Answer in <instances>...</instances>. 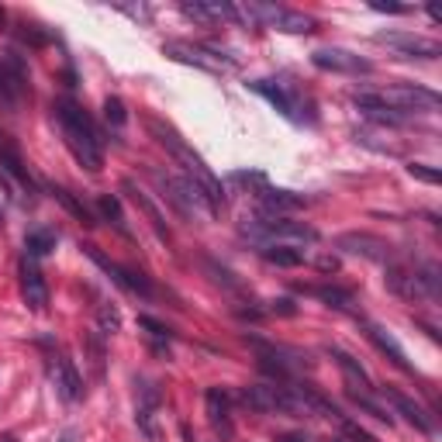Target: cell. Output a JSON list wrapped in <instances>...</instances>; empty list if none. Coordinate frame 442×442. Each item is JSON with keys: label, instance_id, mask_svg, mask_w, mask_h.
I'll list each match as a JSON object with an SVG mask.
<instances>
[{"label": "cell", "instance_id": "obj_1", "mask_svg": "<svg viewBox=\"0 0 442 442\" xmlns=\"http://www.w3.org/2000/svg\"><path fill=\"white\" fill-rule=\"evenodd\" d=\"M53 111H55V121L62 128V138H66L73 159H77L83 170L101 173V166H104V145H101V131L87 118V111L77 107L73 101H66V97L55 101Z\"/></svg>", "mask_w": 442, "mask_h": 442}, {"label": "cell", "instance_id": "obj_2", "mask_svg": "<svg viewBox=\"0 0 442 442\" xmlns=\"http://www.w3.org/2000/svg\"><path fill=\"white\" fill-rule=\"evenodd\" d=\"M145 128H149V135L156 138V142L162 145V149H166V153H170V156L180 162L183 173H187L190 180H194L197 187H201V190H204V194H208V201H211V208H214V214L225 208V187H221V180H218V177H214V173L208 170V162L197 156V153H194V149L183 142L180 135L170 128V125H162L159 118H149V121H145Z\"/></svg>", "mask_w": 442, "mask_h": 442}, {"label": "cell", "instance_id": "obj_3", "mask_svg": "<svg viewBox=\"0 0 442 442\" xmlns=\"http://www.w3.org/2000/svg\"><path fill=\"white\" fill-rule=\"evenodd\" d=\"M242 238L256 242L260 249L266 245H311L318 242V232L304 221H287V218H277V214H260V218H245L238 225Z\"/></svg>", "mask_w": 442, "mask_h": 442}, {"label": "cell", "instance_id": "obj_4", "mask_svg": "<svg viewBox=\"0 0 442 442\" xmlns=\"http://www.w3.org/2000/svg\"><path fill=\"white\" fill-rule=\"evenodd\" d=\"M149 177H153V183L159 187V197L170 201V204L177 208V214H183V218H201V214L211 218V214H214L208 194L190 180V177H170V173H159L153 166H149Z\"/></svg>", "mask_w": 442, "mask_h": 442}, {"label": "cell", "instance_id": "obj_5", "mask_svg": "<svg viewBox=\"0 0 442 442\" xmlns=\"http://www.w3.org/2000/svg\"><path fill=\"white\" fill-rule=\"evenodd\" d=\"M242 7H245L249 25L260 21V25L280 28V31H290V35H308V31H314L311 14L290 11V7H280V4H242Z\"/></svg>", "mask_w": 442, "mask_h": 442}, {"label": "cell", "instance_id": "obj_6", "mask_svg": "<svg viewBox=\"0 0 442 442\" xmlns=\"http://www.w3.org/2000/svg\"><path fill=\"white\" fill-rule=\"evenodd\" d=\"M380 101L390 107V111H401L404 118H411L415 111H439V94L436 90H425V87H415V83H397L380 94Z\"/></svg>", "mask_w": 442, "mask_h": 442}, {"label": "cell", "instance_id": "obj_7", "mask_svg": "<svg viewBox=\"0 0 442 442\" xmlns=\"http://www.w3.org/2000/svg\"><path fill=\"white\" fill-rule=\"evenodd\" d=\"M380 45H390L397 55L404 59H439L442 45L432 42V38H421V35H411V31H380L377 35Z\"/></svg>", "mask_w": 442, "mask_h": 442}, {"label": "cell", "instance_id": "obj_8", "mask_svg": "<svg viewBox=\"0 0 442 442\" xmlns=\"http://www.w3.org/2000/svg\"><path fill=\"white\" fill-rule=\"evenodd\" d=\"M166 55H173L177 62H190L197 70H238L232 55L218 53V49H204V45H187V42H170Z\"/></svg>", "mask_w": 442, "mask_h": 442}, {"label": "cell", "instance_id": "obj_9", "mask_svg": "<svg viewBox=\"0 0 442 442\" xmlns=\"http://www.w3.org/2000/svg\"><path fill=\"white\" fill-rule=\"evenodd\" d=\"M311 62L325 73H349V77H360V73H373V62L363 55L349 53V49H318L311 53Z\"/></svg>", "mask_w": 442, "mask_h": 442}, {"label": "cell", "instance_id": "obj_10", "mask_svg": "<svg viewBox=\"0 0 442 442\" xmlns=\"http://www.w3.org/2000/svg\"><path fill=\"white\" fill-rule=\"evenodd\" d=\"M336 245L342 253L363 256V260H370V263H387L390 256H394V245L384 242V238H377V235H370V232H346V235H338Z\"/></svg>", "mask_w": 442, "mask_h": 442}, {"label": "cell", "instance_id": "obj_11", "mask_svg": "<svg viewBox=\"0 0 442 442\" xmlns=\"http://www.w3.org/2000/svg\"><path fill=\"white\" fill-rule=\"evenodd\" d=\"M249 90H256L260 97H266V101L277 107L284 118H290V121H301V118H304V114H301V97H297L287 83H280V79H253Z\"/></svg>", "mask_w": 442, "mask_h": 442}, {"label": "cell", "instance_id": "obj_12", "mask_svg": "<svg viewBox=\"0 0 442 442\" xmlns=\"http://www.w3.org/2000/svg\"><path fill=\"white\" fill-rule=\"evenodd\" d=\"M87 256L97 263V266H101V270H104V273H107V277H111V280H114L118 287H125L128 294H138V297H153V294H156V290H153V284H149V280H145L142 273H131V270H125V266L111 263L107 256H101V253H97L94 245H87Z\"/></svg>", "mask_w": 442, "mask_h": 442}, {"label": "cell", "instance_id": "obj_13", "mask_svg": "<svg viewBox=\"0 0 442 442\" xmlns=\"http://www.w3.org/2000/svg\"><path fill=\"white\" fill-rule=\"evenodd\" d=\"M49 377H53L55 390L62 394V401H79L83 397V380H79L77 366L70 363L66 356H59V353L49 356Z\"/></svg>", "mask_w": 442, "mask_h": 442}, {"label": "cell", "instance_id": "obj_14", "mask_svg": "<svg viewBox=\"0 0 442 442\" xmlns=\"http://www.w3.org/2000/svg\"><path fill=\"white\" fill-rule=\"evenodd\" d=\"M21 297H25V304L31 311H45L49 308V287H45V277L35 266V260L21 263Z\"/></svg>", "mask_w": 442, "mask_h": 442}, {"label": "cell", "instance_id": "obj_15", "mask_svg": "<svg viewBox=\"0 0 442 442\" xmlns=\"http://www.w3.org/2000/svg\"><path fill=\"white\" fill-rule=\"evenodd\" d=\"M380 394H384L390 404H394V411H397V415H404L411 425H415L418 432H425V436H432V432H436V421L429 418V411H425L421 404H415L408 394H401L397 387H380Z\"/></svg>", "mask_w": 442, "mask_h": 442}, {"label": "cell", "instance_id": "obj_16", "mask_svg": "<svg viewBox=\"0 0 442 442\" xmlns=\"http://www.w3.org/2000/svg\"><path fill=\"white\" fill-rule=\"evenodd\" d=\"M384 280H387V287L397 294V297H408V301H429V290H425V284H421V273H418V270L390 266Z\"/></svg>", "mask_w": 442, "mask_h": 442}, {"label": "cell", "instance_id": "obj_17", "mask_svg": "<svg viewBox=\"0 0 442 442\" xmlns=\"http://www.w3.org/2000/svg\"><path fill=\"white\" fill-rule=\"evenodd\" d=\"M21 90H25V62L14 53H7L0 59V101L11 107Z\"/></svg>", "mask_w": 442, "mask_h": 442}, {"label": "cell", "instance_id": "obj_18", "mask_svg": "<svg viewBox=\"0 0 442 442\" xmlns=\"http://www.w3.org/2000/svg\"><path fill=\"white\" fill-rule=\"evenodd\" d=\"M366 336H370V342H373V346H377V349H380V353H384V356H387L394 366H401V370H411L408 356H404V349L397 346V338L390 336L387 328H380V325H370V321H366Z\"/></svg>", "mask_w": 442, "mask_h": 442}, {"label": "cell", "instance_id": "obj_19", "mask_svg": "<svg viewBox=\"0 0 442 442\" xmlns=\"http://www.w3.org/2000/svg\"><path fill=\"white\" fill-rule=\"evenodd\" d=\"M325 353H328V356H332V360L338 363V370L346 373V380H349L353 387H360V390H373V384H370V373H366L363 366H360V360H353V356H349L346 349H338V346H328Z\"/></svg>", "mask_w": 442, "mask_h": 442}, {"label": "cell", "instance_id": "obj_20", "mask_svg": "<svg viewBox=\"0 0 442 442\" xmlns=\"http://www.w3.org/2000/svg\"><path fill=\"white\" fill-rule=\"evenodd\" d=\"M204 404H208V421L218 429V432H232V418H228V394L218 387H211L204 394Z\"/></svg>", "mask_w": 442, "mask_h": 442}, {"label": "cell", "instance_id": "obj_21", "mask_svg": "<svg viewBox=\"0 0 442 442\" xmlns=\"http://www.w3.org/2000/svg\"><path fill=\"white\" fill-rule=\"evenodd\" d=\"M159 408V387L153 380H138V425L153 436V415H156Z\"/></svg>", "mask_w": 442, "mask_h": 442}, {"label": "cell", "instance_id": "obj_22", "mask_svg": "<svg viewBox=\"0 0 442 442\" xmlns=\"http://www.w3.org/2000/svg\"><path fill=\"white\" fill-rule=\"evenodd\" d=\"M125 194H128V197H131V201H135V204H138V208L145 211V218H149V225L156 228V235H159V238H166V242H170L173 235H170V225H166V218H162V211H159L156 204H153V201H149V197H145V194L138 190V187H131V183H125Z\"/></svg>", "mask_w": 442, "mask_h": 442}, {"label": "cell", "instance_id": "obj_23", "mask_svg": "<svg viewBox=\"0 0 442 442\" xmlns=\"http://www.w3.org/2000/svg\"><path fill=\"white\" fill-rule=\"evenodd\" d=\"M53 197H55V201H59V204H62V208H66V211H70L73 218H77L79 225H87V228H94V225H97V218H94V211L87 208L83 201H77V197H73V194H70L66 187H53Z\"/></svg>", "mask_w": 442, "mask_h": 442}, {"label": "cell", "instance_id": "obj_24", "mask_svg": "<svg viewBox=\"0 0 442 442\" xmlns=\"http://www.w3.org/2000/svg\"><path fill=\"white\" fill-rule=\"evenodd\" d=\"M55 242H59V235L53 232V228H31V232L25 235V249L31 260H38V256H49L55 249Z\"/></svg>", "mask_w": 442, "mask_h": 442}, {"label": "cell", "instance_id": "obj_25", "mask_svg": "<svg viewBox=\"0 0 442 442\" xmlns=\"http://www.w3.org/2000/svg\"><path fill=\"white\" fill-rule=\"evenodd\" d=\"M260 256L266 263H273V266H284V270H294V266L304 263V253L290 249V245H266V249H260Z\"/></svg>", "mask_w": 442, "mask_h": 442}, {"label": "cell", "instance_id": "obj_26", "mask_svg": "<svg viewBox=\"0 0 442 442\" xmlns=\"http://www.w3.org/2000/svg\"><path fill=\"white\" fill-rule=\"evenodd\" d=\"M0 166H4V173H11L14 180L21 183V187H25L28 194L35 190V180H31V173L25 170V162H21V159L14 156V153H11L7 145H0Z\"/></svg>", "mask_w": 442, "mask_h": 442}, {"label": "cell", "instance_id": "obj_27", "mask_svg": "<svg viewBox=\"0 0 442 442\" xmlns=\"http://www.w3.org/2000/svg\"><path fill=\"white\" fill-rule=\"evenodd\" d=\"M349 401H353L356 408H363L366 415H373L377 421H387V425H390V411L384 408V404H380V401H377V397H373V394H370V390L349 387Z\"/></svg>", "mask_w": 442, "mask_h": 442}, {"label": "cell", "instance_id": "obj_28", "mask_svg": "<svg viewBox=\"0 0 442 442\" xmlns=\"http://www.w3.org/2000/svg\"><path fill=\"white\" fill-rule=\"evenodd\" d=\"M308 294H314L318 301H325L328 308H338V311H349V308H353V294L342 290V287H308Z\"/></svg>", "mask_w": 442, "mask_h": 442}, {"label": "cell", "instance_id": "obj_29", "mask_svg": "<svg viewBox=\"0 0 442 442\" xmlns=\"http://www.w3.org/2000/svg\"><path fill=\"white\" fill-rule=\"evenodd\" d=\"M97 332L101 336H118L121 332V311L114 304H97Z\"/></svg>", "mask_w": 442, "mask_h": 442}, {"label": "cell", "instance_id": "obj_30", "mask_svg": "<svg viewBox=\"0 0 442 442\" xmlns=\"http://www.w3.org/2000/svg\"><path fill=\"white\" fill-rule=\"evenodd\" d=\"M101 214H104L107 221H111V225H114L121 235H128V225H125V214H121L118 197H101Z\"/></svg>", "mask_w": 442, "mask_h": 442}, {"label": "cell", "instance_id": "obj_31", "mask_svg": "<svg viewBox=\"0 0 442 442\" xmlns=\"http://www.w3.org/2000/svg\"><path fill=\"white\" fill-rule=\"evenodd\" d=\"M104 118L114 125V128H121L125 121H128V114H125V104H121V97H107L104 101Z\"/></svg>", "mask_w": 442, "mask_h": 442}, {"label": "cell", "instance_id": "obj_32", "mask_svg": "<svg viewBox=\"0 0 442 442\" xmlns=\"http://www.w3.org/2000/svg\"><path fill=\"white\" fill-rule=\"evenodd\" d=\"M87 349H90L94 370L101 373V370H104V342H101V332H90V336H87Z\"/></svg>", "mask_w": 442, "mask_h": 442}, {"label": "cell", "instance_id": "obj_33", "mask_svg": "<svg viewBox=\"0 0 442 442\" xmlns=\"http://www.w3.org/2000/svg\"><path fill=\"white\" fill-rule=\"evenodd\" d=\"M338 425H342V432H346V436H349V439H353V442H377V439H373V436H370V432H366V429H360L356 421H349V418H346V415L338 418Z\"/></svg>", "mask_w": 442, "mask_h": 442}, {"label": "cell", "instance_id": "obj_34", "mask_svg": "<svg viewBox=\"0 0 442 442\" xmlns=\"http://www.w3.org/2000/svg\"><path fill=\"white\" fill-rule=\"evenodd\" d=\"M408 173L418 177V180H425V183H439L442 180L439 170H432V166H425V162H411V166H408Z\"/></svg>", "mask_w": 442, "mask_h": 442}, {"label": "cell", "instance_id": "obj_35", "mask_svg": "<svg viewBox=\"0 0 442 442\" xmlns=\"http://www.w3.org/2000/svg\"><path fill=\"white\" fill-rule=\"evenodd\" d=\"M204 266H208V273H214V280L218 284H225V287H238V280L232 277V270H225V266H218V263H211V260H204Z\"/></svg>", "mask_w": 442, "mask_h": 442}, {"label": "cell", "instance_id": "obj_36", "mask_svg": "<svg viewBox=\"0 0 442 442\" xmlns=\"http://www.w3.org/2000/svg\"><path fill=\"white\" fill-rule=\"evenodd\" d=\"M138 325H142V328H149V336H156V338L170 336V328H166V325H159L156 318H145V314H142V318H138Z\"/></svg>", "mask_w": 442, "mask_h": 442}, {"label": "cell", "instance_id": "obj_37", "mask_svg": "<svg viewBox=\"0 0 442 442\" xmlns=\"http://www.w3.org/2000/svg\"><path fill=\"white\" fill-rule=\"evenodd\" d=\"M266 311H270V314H287V318H290V314H297V304H294V301H287V297H280V301H270V308H266Z\"/></svg>", "mask_w": 442, "mask_h": 442}, {"label": "cell", "instance_id": "obj_38", "mask_svg": "<svg viewBox=\"0 0 442 442\" xmlns=\"http://www.w3.org/2000/svg\"><path fill=\"white\" fill-rule=\"evenodd\" d=\"M118 11H125L128 18H138V21H149V7H142V4L138 7H118Z\"/></svg>", "mask_w": 442, "mask_h": 442}, {"label": "cell", "instance_id": "obj_39", "mask_svg": "<svg viewBox=\"0 0 442 442\" xmlns=\"http://www.w3.org/2000/svg\"><path fill=\"white\" fill-rule=\"evenodd\" d=\"M373 11H387V14H404V4H373Z\"/></svg>", "mask_w": 442, "mask_h": 442}, {"label": "cell", "instance_id": "obj_40", "mask_svg": "<svg viewBox=\"0 0 442 442\" xmlns=\"http://www.w3.org/2000/svg\"><path fill=\"white\" fill-rule=\"evenodd\" d=\"M59 442H77V432H73V429H70V432H62V436H59Z\"/></svg>", "mask_w": 442, "mask_h": 442}, {"label": "cell", "instance_id": "obj_41", "mask_svg": "<svg viewBox=\"0 0 442 442\" xmlns=\"http://www.w3.org/2000/svg\"><path fill=\"white\" fill-rule=\"evenodd\" d=\"M277 442H308V439H304V436H280Z\"/></svg>", "mask_w": 442, "mask_h": 442}, {"label": "cell", "instance_id": "obj_42", "mask_svg": "<svg viewBox=\"0 0 442 442\" xmlns=\"http://www.w3.org/2000/svg\"><path fill=\"white\" fill-rule=\"evenodd\" d=\"M7 25V14H4V7H0V28Z\"/></svg>", "mask_w": 442, "mask_h": 442}]
</instances>
